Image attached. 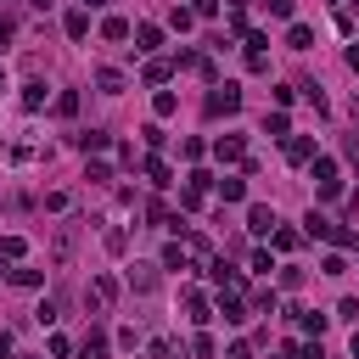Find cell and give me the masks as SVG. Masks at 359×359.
Returning a JSON list of instances; mask_svg holds the SVG:
<instances>
[{
  "label": "cell",
  "mask_w": 359,
  "mask_h": 359,
  "mask_svg": "<svg viewBox=\"0 0 359 359\" xmlns=\"http://www.w3.org/2000/svg\"><path fill=\"white\" fill-rule=\"evenodd\" d=\"M219 112H241V90L236 84H213L208 90V118H219Z\"/></svg>",
  "instance_id": "cell-1"
},
{
  "label": "cell",
  "mask_w": 359,
  "mask_h": 359,
  "mask_svg": "<svg viewBox=\"0 0 359 359\" xmlns=\"http://www.w3.org/2000/svg\"><path fill=\"white\" fill-rule=\"evenodd\" d=\"M309 163H314V185H320V196H342V180H337V163H331V157H320V151H314Z\"/></svg>",
  "instance_id": "cell-2"
},
{
  "label": "cell",
  "mask_w": 359,
  "mask_h": 359,
  "mask_svg": "<svg viewBox=\"0 0 359 359\" xmlns=\"http://www.w3.org/2000/svg\"><path fill=\"white\" fill-rule=\"evenodd\" d=\"M275 224H280V219H275V208H264V202H252V208H247V230H252V236H269Z\"/></svg>",
  "instance_id": "cell-3"
},
{
  "label": "cell",
  "mask_w": 359,
  "mask_h": 359,
  "mask_svg": "<svg viewBox=\"0 0 359 359\" xmlns=\"http://www.w3.org/2000/svg\"><path fill=\"white\" fill-rule=\"evenodd\" d=\"M157 264H163V269H191V264H196V258H191V247H185V241H180V236H174V241H168V247H163V258H157Z\"/></svg>",
  "instance_id": "cell-4"
},
{
  "label": "cell",
  "mask_w": 359,
  "mask_h": 359,
  "mask_svg": "<svg viewBox=\"0 0 359 359\" xmlns=\"http://www.w3.org/2000/svg\"><path fill=\"white\" fill-rule=\"evenodd\" d=\"M157 269H163V264H140V258H135V264H129V275H123V280H129V286H135V292H151V286H157Z\"/></svg>",
  "instance_id": "cell-5"
},
{
  "label": "cell",
  "mask_w": 359,
  "mask_h": 359,
  "mask_svg": "<svg viewBox=\"0 0 359 359\" xmlns=\"http://www.w3.org/2000/svg\"><path fill=\"white\" fill-rule=\"evenodd\" d=\"M90 303H95V309H112V303H118V280H112V275H95V280H90Z\"/></svg>",
  "instance_id": "cell-6"
},
{
  "label": "cell",
  "mask_w": 359,
  "mask_h": 359,
  "mask_svg": "<svg viewBox=\"0 0 359 359\" xmlns=\"http://www.w3.org/2000/svg\"><path fill=\"white\" fill-rule=\"evenodd\" d=\"M213 157H219V163H241V157H247V151H241V135H219V140H213Z\"/></svg>",
  "instance_id": "cell-7"
},
{
  "label": "cell",
  "mask_w": 359,
  "mask_h": 359,
  "mask_svg": "<svg viewBox=\"0 0 359 359\" xmlns=\"http://www.w3.org/2000/svg\"><path fill=\"white\" fill-rule=\"evenodd\" d=\"M95 84H101V95H123V84H129V79H123L118 67H95Z\"/></svg>",
  "instance_id": "cell-8"
},
{
  "label": "cell",
  "mask_w": 359,
  "mask_h": 359,
  "mask_svg": "<svg viewBox=\"0 0 359 359\" xmlns=\"http://www.w3.org/2000/svg\"><path fill=\"white\" fill-rule=\"evenodd\" d=\"M331 230H337V224H331L325 213H309V219H303V236H309V241H331Z\"/></svg>",
  "instance_id": "cell-9"
},
{
  "label": "cell",
  "mask_w": 359,
  "mask_h": 359,
  "mask_svg": "<svg viewBox=\"0 0 359 359\" xmlns=\"http://www.w3.org/2000/svg\"><path fill=\"white\" fill-rule=\"evenodd\" d=\"M180 303H185V314H191L196 325H208V320H213V314H208V297H202V292H191V286H185V297H180Z\"/></svg>",
  "instance_id": "cell-10"
},
{
  "label": "cell",
  "mask_w": 359,
  "mask_h": 359,
  "mask_svg": "<svg viewBox=\"0 0 359 359\" xmlns=\"http://www.w3.org/2000/svg\"><path fill=\"white\" fill-rule=\"evenodd\" d=\"M309 157H314V140L309 135H292L286 140V163H309Z\"/></svg>",
  "instance_id": "cell-11"
},
{
  "label": "cell",
  "mask_w": 359,
  "mask_h": 359,
  "mask_svg": "<svg viewBox=\"0 0 359 359\" xmlns=\"http://www.w3.org/2000/svg\"><path fill=\"white\" fill-rule=\"evenodd\" d=\"M62 28H67V39H84V34H90V11H84V6H79V11H67V22H62Z\"/></svg>",
  "instance_id": "cell-12"
},
{
  "label": "cell",
  "mask_w": 359,
  "mask_h": 359,
  "mask_svg": "<svg viewBox=\"0 0 359 359\" xmlns=\"http://www.w3.org/2000/svg\"><path fill=\"white\" fill-rule=\"evenodd\" d=\"M135 45H140V50H157V45H163V28H157V22H140V28H135Z\"/></svg>",
  "instance_id": "cell-13"
},
{
  "label": "cell",
  "mask_w": 359,
  "mask_h": 359,
  "mask_svg": "<svg viewBox=\"0 0 359 359\" xmlns=\"http://www.w3.org/2000/svg\"><path fill=\"white\" fill-rule=\"evenodd\" d=\"M286 45H292V50H309V45H314V28H309V22H292V28H286Z\"/></svg>",
  "instance_id": "cell-14"
},
{
  "label": "cell",
  "mask_w": 359,
  "mask_h": 359,
  "mask_svg": "<svg viewBox=\"0 0 359 359\" xmlns=\"http://www.w3.org/2000/svg\"><path fill=\"white\" fill-rule=\"evenodd\" d=\"M168 79H174V62L151 56V62H146V84H168Z\"/></svg>",
  "instance_id": "cell-15"
},
{
  "label": "cell",
  "mask_w": 359,
  "mask_h": 359,
  "mask_svg": "<svg viewBox=\"0 0 359 359\" xmlns=\"http://www.w3.org/2000/svg\"><path fill=\"white\" fill-rule=\"evenodd\" d=\"M140 174H146L151 185H168V163H163V157H140Z\"/></svg>",
  "instance_id": "cell-16"
},
{
  "label": "cell",
  "mask_w": 359,
  "mask_h": 359,
  "mask_svg": "<svg viewBox=\"0 0 359 359\" xmlns=\"http://www.w3.org/2000/svg\"><path fill=\"white\" fill-rule=\"evenodd\" d=\"M219 314H224L230 325H241V320H247V303H241V297H224V292H219Z\"/></svg>",
  "instance_id": "cell-17"
},
{
  "label": "cell",
  "mask_w": 359,
  "mask_h": 359,
  "mask_svg": "<svg viewBox=\"0 0 359 359\" xmlns=\"http://www.w3.org/2000/svg\"><path fill=\"white\" fill-rule=\"evenodd\" d=\"M292 320H297L309 337H320V331H325V314H314V309H292Z\"/></svg>",
  "instance_id": "cell-18"
},
{
  "label": "cell",
  "mask_w": 359,
  "mask_h": 359,
  "mask_svg": "<svg viewBox=\"0 0 359 359\" xmlns=\"http://www.w3.org/2000/svg\"><path fill=\"white\" fill-rule=\"evenodd\" d=\"M129 34H135V28H129L123 17H107V22H101V39H112V45H118V39H129Z\"/></svg>",
  "instance_id": "cell-19"
},
{
  "label": "cell",
  "mask_w": 359,
  "mask_h": 359,
  "mask_svg": "<svg viewBox=\"0 0 359 359\" xmlns=\"http://www.w3.org/2000/svg\"><path fill=\"white\" fill-rule=\"evenodd\" d=\"M73 146L79 151H107V135L101 129H84V135H73Z\"/></svg>",
  "instance_id": "cell-20"
},
{
  "label": "cell",
  "mask_w": 359,
  "mask_h": 359,
  "mask_svg": "<svg viewBox=\"0 0 359 359\" xmlns=\"http://www.w3.org/2000/svg\"><path fill=\"white\" fill-rule=\"evenodd\" d=\"M219 196H224V202H241V196H247V180H230V174H224V180H219Z\"/></svg>",
  "instance_id": "cell-21"
},
{
  "label": "cell",
  "mask_w": 359,
  "mask_h": 359,
  "mask_svg": "<svg viewBox=\"0 0 359 359\" xmlns=\"http://www.w3.org/2000/svg\"><path fill=\"white\" fill-rule=\"evenodd\" d=\"M191 353H196V359H213V353H219V342H213L208 331H196V337H191Z\"/></svg>",
  "instance_id": "cell-22"
},
{
  "label": "cell",
  "mask_w": 359,
  "mask_h": 359,
  "mask_svg": "<svg viewBox=\"0 0 359 359\" xmlns=\"http://www.w3.org/2000/svg\"><path fill=\"white\" fill-rule=\"evenodd\" d=\"M22 107L39 112V107H45V84H22Z\"/></svg>",
  "instance_id": "cell-23"
},
{
  "label": "cell",
  "mask_w": 359,
  "mask_h": 359,
  "mask_svg": "<svg viewBox=\"0 0 359 359\" xmlns=\"http://www.w3.org/2000/svg\"><path fill=\"white\" fill-rule=\"evenodd\" d=\"M174 107H180V101H174V90H157V95H151V112H157V118H168Z\"/></svg>",
  "instance_id": "cell-24"
},
{
  "label": "cell",
  "mask_w": 359,
  "mask_h": 359,
  "mask_svg": "<svg viewBox=\"0 0 359 359\" xmlns=\"http://www.w3.org/2000/svg\"><path fill=\"white\" fill-rule=\"evenodd\" d=\"M264 135H275V140H286V135H292V129H286V112H269V118H264Z\"/></svg>",
  "instance_id": "cell-25"
},
{
  "label": "cell",
  "mask_w": 359,
  "mask_h": 359,
  "mask_svg": "<svg viewBox=\"0 0 359 359\" xmlns=\"http://www.w3.org/2000/svg\"><path fill=\"white\" fill-rule=\"evenodd\" d=\"M269 241H275V247H280V252H292V247H297V241H303V236H297V230H280V224H275V230H269Z\"/></svg>",
  "instance_id": "cell-26"
},
{
  "label": "cell",
  "mask_w": 359,
  "mask_h": 359,
  "mask_svg": "<svg viewBox=\"0 0 359 359\" xmlns=\"http://www.w3.org/2000/svg\"><path fill=\"white\" fill-rule=\"evenodd\" d=\"M6 280H11V286H39L45 275H39V269H6Z\"/></svg>",
  "instance_id": "cell-27"
},
{
  "label": "cell",
  "mask_w": 359,
  "mask_h": 359,
  "mask_svg": "<svg viewBox=\"0 0 359 359\" xmlns=\"http://www.w3.org/2000/svg\"><path fill=\"white\" fill-rule=\"evenodd\" d=\"M22 252H28L22 236H0V258H22Z\"/></svg>",
  "instance_id": "cell-28"
},
{
  "label": "cell",
  "mask_w": 359,
  "mask_h": 359,
  "mask_svg": "<svg viewBox=\"0 0 359 359\" xmlns=\"http://www.w3.org/2000/svg\"><path fill=\"white\" fill-rule=\"evenodd\" d=\"M84 359H107V337H101V331L84 337Z\"/></svg>",
  "instance_id": "cell-29"
},
{
  "label": "cell",
  "mask_w": 359,
  "mask_h": 359,
  "mask_svg": "<svg viewBox=\"0 0 359 359\" xmlns=\"http://www.w3.org/2000/svg\"><path fill=\"white\" fill-rule=\"evenodd\" d=\"M202 191H208V185H196V180H191V185L180 191V208H202Z\"/></svg>",
  "instance_id": "cell-30"
},
{
  "label": "cell",
  "mask_w": 359,
  "mask_h": 359,
  "mask_svg": "<svg viewBox=\"0 0 359 359\" xmlns=\"http://www.w3.org/2000/svg\"><path fill=\"white\" fill-rule=\"evenodd\" d=\"M337 320H348V325H359V297H342V303H337Z\"/></svg>",
  "instance_id": "cell-31"
},
{
  "label": "cell",
  "mask_w": 359,
  "mask_h": 359,
  "mask_svg": "<svg viewBox=\"0 0 359 359\" xmlns=\"http://www.w3.org/2000/svg\"><path fill=\"white\" fill-rule=\"evenodd\" d=\"M168 22H174V28H180V34H185V28H191V22H196V11H191V6H174V17H168Z\"/></svg>",
  "instance_id": "cell-32"
},
{
  "label": "cell",
  "mask_w": 359,
  "mask_h": 359,
  "mask_svg": "<svg viewBox=\"0 0 359 359\" xmlns=\"http://www.w3.org/2000/svg\"><path fill=\"white\" fill-rule=\"evenodd\" d=\"M56 112H62V118H73V112H79V95H73V90H62V95H56Z\"/></svg>",
  "instance_id": "cell-33"
},
{
  "label": "cell",
  "mask_w": 359,
  "mask_h": 359,
  "mask_svg": "<svg viewBox=\"0 0 359 359\" xmlns=\"http://www.w3.org/2000/svg\"><path fill=\"white\" fill-rule=\"evenodd\" d=\"M84 180H90V185H107V180H112V168H107V163H90V168H84Z\"/></svg>",
  "instance_id": "cell-34"
},
{
  "label": "cell",
  "mask_w": 359,
  "mask_h": 359,
  "mask_svg": "<svg viewBox=\"0 0 359 359\" xmlns=\"http://www.w3.org/2000/svg\"><path fill=\"white\" fill-rule=\"evenodd\" d=\"M252 309H258V314H275V292H269V286H264V292H252Z\"/></svg>",
  "instance_id": "cell-35"
},
{
  "label": "cell",
  "mask_w": 359,
  "mask_h": 359,
  "mask_svg": "<svg viewBox=\"0 0 359 359\" xmlns=\"http://www.w3.org/2000/svg\"><path fill=\"white\" fill-rule=\"evenodd\" d=\"M331 241H337L342 252H359V236H353V230H331Z\"/></svg>",
  "instance_id": "cell-36"
},
{
  "label": "cell",
  "mask_w": 359,
  "mask_h": 359,
  "mask_svg": "<svg viewBox=\"0 0 359 359\" xmlns=\"http://www.w3.org/2000/svg\"><path fill=\"white\" fill-rule=\"evenodd\" d=\"M202 151H208V146H202V140H180V157H185V163H196V157H202Z\"/></svg>",
  "instance_id": "cell-37"
},
{
  "label": "cell",
  "mask_w": 359,
  "mask_h": 359,
  "mask_svg": "<svg viewBox=\"0 0 359 359\" xmlns=\"http://www.w3.org/2000/svg\"><path fill=\"white\" fill-rule=\"evenodd\" d=\"M320 269H325V275H348V258H342V252H331V258H325Z\"/></svg>",
  "instance_id": "cell-38"
},
{
  "label": "cell",
  "mask_w": 359,
  "mask_h": 359,
  "mask_svg": "<svg viewBox=\"0 0 359 359\" xmlns=\"http://www.w3.org/2000/svg\"><path fill=\"white\" fill-rule=\"evenodd\" d=\"M264 6H269V17H292V6H297V0H264Z\"/></svg>",
  "instance_id": "cell-39"
},
{
  "label": "cell",
  "mask_w": 359,
  "mask_h": 359,
  "mask_svg": "<svg viewBox=\"0 0 359 359\" xmlns=\"http://www.w3.org/2000/svg\"><path fill=\"white\" fill-rule=\"evenodd\" d=\"M275 359H309V353H303L297 342H280V348H275Z\"/></svg>",
  "instance_id": "cell-40"
},
{
  "label": "cell",
  "mask_w": 359,
  "mask_h": 359,
  "mask_svg": "<svg viewBox=\"0 0 359 359\" xmlns=\"http://www.w3.org/2000/svg\"><path fill=\"white\" fill-rule=\"evenodd\" d=\"M191 11H196V17H213V11H219V0H191Z\"/></svg>",
  "instance_id": "cell-41"
},
{
  "label": "cell",
  "mask_w": 359,
  "mask_h": 359,
  "mask_svg": "<svg viewBox=\"0 0 359 359\" xmlns=\"http://www.w3.org/2000/svg\"><path fill=\"white\" fill-rule=\"evenodd\" d=\"M224 359H252V348H247V342H230V348H224Z\"/></svg>",
  "instance_id": "cell-42"
},
{
  "label": "cell",
  "mask_w": 359,
  "mask_h": 359,
  "mask_svg": "<svg viewBox=\"0 0 359 359\" xmlns=\"http://www.w3.org/2000/svg\"><path fill=\"white\" fill-rule=\"evenodd\" d=\"M11 34H17V22H11V17H0V50L11 45Z\"/></svg>",
  "instance_id": "cell-43"
},
{
  "label": "cell",
  "mask_w": 359,
  "mask_h": 359,
  "mask_svg": "<svg viewBox=\"0 0 359 359\" xmlns=\"http://www.w3.org/2000/svg\"><path fill=\"white\" fill-rule=\"evenodd\" d=\"M0 359H11V331H0Z\"/></svg>",
  "instance_id": "cell-44"
},
{
  "label": "cell",
  "mask_w": 359,
  "mask_h": 359,
  "mask_svg": "<svg viewBox=\"0 0 359 359\" xmlns=\"http://www.w3.org/2000/svg\"><path fill=\"white\" fill-rule=\"evenodd\" d=\"M348 67H353V73H359V45H348Z\"/></svg>",
  "instance_id": "cell-45"
},
{
  "label": "cell",
  "mask_w": 359,
  "mask_h": 359,
  "mask_svg": "<svg viewBox=\"0 0 359 359\" xmlns=\"http://www.w3.org/2000/svg\"><path fill=\"white\" fill-rule=\"evenodd\" d=\"M353 359H359V325H353Z\"/></svg>",
  "instance_id": "cell-46"
},
{
  "label": "cell",
  "mask_w": 359,
  "mask_h": 359,
  "mask_svg": "<svg viewBox=\"0 0 359 359\" xmlns=\"http://www.w3.org/2000/svg\"><path fill=\"white\" fill-rule=\"evenodd\" d=\"M28 6H39V11H50V0H28Z\"/></svg>",
  "instance_id": "cell-47"
},
{
  "label": "cell",
  "mask_w": 359,
  "mask_h": 359,
  "mask_svg": "<svg viewBox=\"0 0 359 359\" xmlns=\"http://www.w3.org/2000/svg\"><path fill=\"white\" fill-rule=\"evenodd\" d=\"M95 6H107V0H84V11H95Z\"/></svg>",
  "instance_id": "cell-48"
},
{
  "label": "cell",
  "mask_w": 359,
  "mask_h": 359,
  "mask_svg": "<svg viewBox=\"0 0 359 359\" xmlns=\"http://www.w3.org/2000/svg\"><path fill=\"white\" fill-rule=\"evenodd\" d=\"M0 90H6V73H0Z\"/></svg>",
  "instance_id": "cell-49"
},
{
  "label": "cell",
  "mask_w": 359,
  "mask_h": 359,
  "mask_svg": "<svg viewBox=\"0 0 359 359\" xmlns=\"http://www.w3.org/2000/svg\"><path fill=\"white\" fill-rule=\"evenodd\" d=\"M348 6H359V0H348Z\"/></svg>",
  "instance_id": "cell-50"
}]
</instances>
